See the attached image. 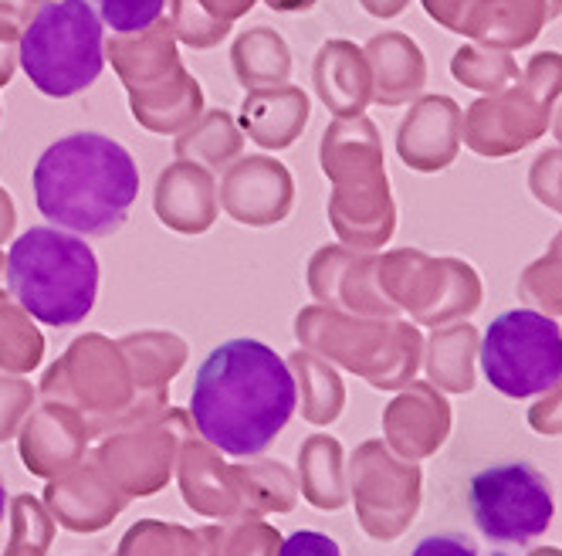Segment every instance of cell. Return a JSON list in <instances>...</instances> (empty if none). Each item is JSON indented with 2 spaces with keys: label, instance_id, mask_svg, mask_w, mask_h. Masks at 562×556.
Returning <instances> with one entry per match:
<instances>
[{
  "label": "cell",
  "instance_id": "obj_1",
  "mask_svg": "<svg viewBox=\"0 0 562 556\" xmlns=\"http://www.w3.org/2000/svg\"><path fill=\"white\" fill-rule=\"evenodd\" d=\"M295 404V377L268 343L227 340L196 367L190 418L221 455L251 458L285 431Z\"/></svg>",
  "mask_w": 562,
  "mask_h": 556
},
{
  "label": "cell",
  "instance_id": "obj_2",
  "mask_svg": "<svg viewBox=\"0 0 562 556\" xmlns=\"http://www.w3.org/2000/svg\"><path fill=\"white\" fill-rule=\"evenodd\" d=\"M34 204L55 227L112 234L139 197V167L126 146L99 133H71L37 156Z\"/></svg>",
  "mask_w": 562,
  "mask_h": 556
},
{
  "label": "cell",
  "instance_id": "obj_3",
  "mask_svg": "<svg viewBox=\"0 0 562 556\" xmlns=\"http://www.w3.org/2000/svg\"><path fill=\"white\" fill-rule=\"evenodd\" d=\"M14 299L45 326H78L99 296L95 252L61 227H31L8 252Z\"/></svg>",
  "mask_w": 562,
  "mask_h": 556
},
{
  "label": "cell",
  "instance_id": "obj_4",
  "mask_svg": "<svg viewBox=\"0 0 562 556\" xmlns=\"http://www.w3.org/2000/svg\"><path fill=\"white\" fill-rule=\"evenodd\" d=\"M21 68L37 92L68 99L102 75V21L89 0H52L21 34Z\"/></svg>",
  "mask_w": 562,
  "mask_h": 556
},
{
  "label": "cell",
  "instance_id": "obj_5",
  "mask_svg": "<svg viewBox=\"0 0 562 556\" xmlns=\"http://www.w3.org/2000/svg\"><path fill=\"white\" fill-rule=\"evenodd\" d=\"M481 374L515 401L539 397L562 380V330L532 309H508L481 340Z\"/></svg>",
  "mask_w": 562,
  "mask_h": 556
},
{
  "label": "cell",
  "instance_id": "obj_6",
  "mask_svg": "<svg viewBox=\"0 0 562 556\" xmlns=\"http://www.w3.org/2000/svg\"><path fill=\"white\" fill-rule=\"evenodd\" d=\"M468 502L481 536L498 546L539 540L555 515L552 486L529 462H505L477 471L468 486Z\"/></svg>",
  "mask_w": 562,
  "mask_h": 556
},
{
  "label": "cell",
  "instance_id": "obj_7",
  "mask_svg": "<svg viewBox=\"0 0 562 556\" xmlns=\"http://www.w3.org/2000/svg\"><path fill=\"white\" fill-rule=\"evenodd\" d=\"M167 0H95L99 21L119 34H139L156 24Z\"/></svg>",
  "mask_w": 562,
  "mask_h": 556
},
{
  "label": "cell",
  "instance_id": "obj_8",
  "mask_svg": "<svg viewBox=\"0 0 562 556\" xmlns=\"http://www.w3.org/2000/svg\"><path fill=\"white\" fill-rule=\"evenodd\" d=\"M278 556H342L339 543L326 533H315V530H299L292 533L285 543H281Z\"/></svg>",
  "mask_w": 562,
  "mask_h": 556
},
{
  "label": "cell",
  "instance_id": "obj_9",
  "mask_svg": "<svg viewBox=\"0 0 562 556\" xmlns=\"http://www.w3.org/2000/svg\"><path fill=\"white\" fill-rule=\"evenodd\" d=\"M411 556H477V543L468 533H437L420 540Z\"/></svg>",
  "mask_w": 562,
  "mask_h": 556
},
{
  "label": "cell",
  "instance_id": "obj_10",
  "mask_svg": "<svg viewBox=\"0 0 562 556\" xmlns=\"http://www.w3.org/2000/svg\"><path fill=\"white\" fill-rule=\"evenodd\" d=\"M4 509H8V492H4V479H0V523H4Z\"/></svg>",
  "mask_w": 562,
  "mask_h": 556
},
{
  "label": "cell",
  "instance_id": "obj_11",
  "mask_svg": "<svg viewBox=\"0 0 562 556\" xmlns=\"http://www.w3.org/2000/svg\"><path fill=\"white\" fill-rule=\"evenodd\" d=\"M492 556H505V553H492Z\"/></svg>",
  "mask_w": 562,
  "mask_h": 556
}]
</instances>
